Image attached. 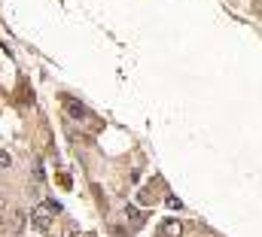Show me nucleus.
<instances>
[{"instance_id":"1","label":"nucleus","mask_w":262,"mask_h":237,"mask_svg":"<svg viewBox=\"0 0 262 237\" xmlns=\"http://www.w3.org/2000/svg\"><path fill=\"white\" fill-rule=\"evenodd\" d=\"M52 216H55V213H52L46 204H40V207L31 213V222H34L37 231H49V228H52Z\"/></svg>"},{"instance_id":"2","label":"nucleus","mask_w":262,"mask_h":237,"mask_svg":"<svg viewBox=\"0 0 262 237\" xmlns=\"http://www.w3.org/2000/svg\"><path fill=\"white\" fill-rule=\"evenodd\" d=\"M180 234H183V225L177 219H165L159 225V237H180Z\"/></svg>"},{"instance_id":"3","label":"nucleus","mask_w":262,"mask_h":237,"mask_svg":"<svg viewBox=\"0 0 262 237\" xmlns=\"http://www.w3.org/2000/svg\"><path fill=\"white\" fill-rule=\"evenodd\" d=\"M67 113H70L73 122H85V118H89V110H85L82 104H76V101H67Z\"/></svg>"},{"instance_id":"4","label":"nucleus","mask_w":262,"mask_h":237,"mask_svg":"<svg viewBox=\"0 0 262 237\" xmlns=\"http://www.w3.org/2000/svg\"><path fill=\"white\" fill-rule=\"evenodd\" d=\"M125 216H128L131 222H134V225H140V222H143V213H137L134 207H125Z\"/></svg>"},{"instance_id":"5","label":"nucleus","mask_w":262,"mask_h":237,"mask_svg":"<svg viewBox=\"0 0 262 237\" xmlns=\"http://www.w3.org/2000/svg\"><path fill=\"white\" fill-rule=\"evenodd\" d=\"M9 164H12V155H9L6 149H0V171H6Z\"/></svg>"},{"instance_id":"6","label":"nucleus","mask_w":262,"mask_h":237,"mask_svg":"<svg viewBox=\"0 0 262 237\" xmlns=\"http://www.w3.org/2000/svg\"><path fill=\"white\" fill-rule=\"evenodd\" d=\"M165 204H168V207H171V210H180V207H183V204H180V201H177V198H174V195H168V198H165Z\"/></svg>"},{"instance_id":"7","label":"nucleus","mask_w":262,"mask_h":237,"mask_svg":"<svg viewBox=\"0 0 262 237\" xmlns=\"http://www.w3.org/2000/svg\"><path fill=\"white\" fill-rule=\"evenodd\" d=\"M64 237H76V228L70 225V228H67V234H64Z\"/></svg>"},{"instance_id":"8","label":"nucleus","mask_w":262,"mask_h":237,"mask_svg":"<svg viewBox=\"0 0 262 237\" xmlns=\"http://www.w3.org/2000/svg\"><path fill=\"white\" fill-rule=\"evenodd\" d=\"M0 201H3V195H0Z\"/></svg>"}]
</instances>
